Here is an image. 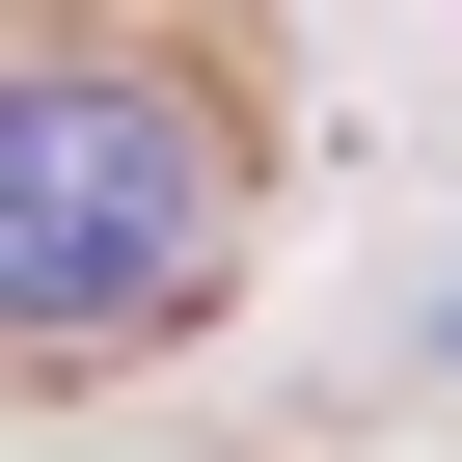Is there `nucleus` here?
<instances>
[{
  "label": "nucleus",
  "mask_w": 462,
  "mask_h": 462,
  "mask_svg": "<svg viewBox=\"0 0 462 462\" xmlns=\"http://www.w3.org/2000/svg\"><path fill=\"white\" fill-rule=\"evenodd\" d=\"M217 136L136 55H0V327H163L217 300Z\"/></svg>",
  "instance_id": "1"
}]
</instances>
